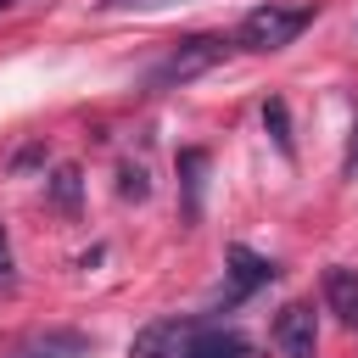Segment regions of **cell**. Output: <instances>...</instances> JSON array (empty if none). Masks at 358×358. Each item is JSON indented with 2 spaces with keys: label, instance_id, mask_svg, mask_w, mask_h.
Instances as JSON below:
<instances>
[{
  "label": "cell",
  "instance_id": "1",
  "mask_svg": "<svg viewBox=\"0 0 358 358\" xmlns=\"http://www.w3.org/2000/svg\"><path fill=\"white\" fill-rule=\"evenodd\" d=\"M129 358H257V347L213 319H157L129 341Z\"/></svg>",
  "mask_w": 358,
  "mask_h": 358
},
{
  "label": "cell",
  "instance_id": "2",
  "mask_svg": "<svg viewBox=\"0 0 358 358\" xmlns=\"http://www.w3.org/2000/svg\"><path fill=\"white\" fill-rule=\"evenodd\" d=\"M302 28H313V6H274V0H268V6H252V11L241 17L235 45L268 56V50H285Z\"/></svg>",
  "mask_w": 358,
  "mask_h": 358
},
{
  "label": "cell",
  "instance_id": "3",
  "mask_svg": "<svg viewBox=\"0 0 358 358\" xmlns=\"http://www.w3.org/2000/svg\"><path fill=\"white\" fill-rule=\"evenodd\" d=\"M235 50V39H224V34H190V39H179L151 73H145V84L151 90H173V84H190V78H201V73H213L224 56Z\"/></svg>",
  "mask_w": 358,
  "mask_h": 358
},
{
  "label": "cell",
  "instance_id": "4",
  "mask_svg": "<svg viewBox=\"0 0 358 358\" xmlns=\"http://www.w3.org/2000/svg\"><path fill=\"white\" fill-rule=\"evenodd\" d=\"M224 263H229V285H224V296H218V308H224V313H229V308H241L252 291H263V285L280 274L263 252H252V246H241V241L224 252Z\"/></svg>",
  "mask_w": 358,
  "mask_h": 358
},
{
  "label": "cell",
  "instance_id": "5",
  "mask_svg": "<svg viewBox=\"0 0 358 358\" xmlns=\"http://www.w3.org/2000/svg\"><path fill=\"white\" fill-rule=\"evenodd\" d=\"M268 341L280 358H319V324H313V308L308 302H285L268 324Z\"/></svg>",
  "mask_w": 358,
  "mask_h": 358
},
{
  "label": "cell",
  "instance_id": "6",
  "mask_svg": "<svg viewBox=\"0 0 358 358\" xmlns=\"http://www.w3.org/2000/svg\"><path fill=\"white\" fill-rule=\"evenodd\" d=\"M95 352V336L90 330H73V324H50V330H34L22 336L6 358H90Z\"/></svg>",
  "mask_w": 358,
  "mask_h": 358
},
{
  "label": "cell",
  "instance_id": "7",
  "mask_svg": "<svg viewBox=\"0 0 358 358\" xmlns=\"http://www.w3.org/2000/svg\"><path fill=\"white\" fill-rule=\"evenodd\" d=\"M324 308H330L347 330H358V268H347V263L324 268Z\"/></svg>",
  "mask_w": 358,
  "mask_h": 358
},
{
  "label": "cell",
  "instance_id": "8",
  "mask_svg": "<svg viewBox=\"0 0 358 358\" xmlns=\"http://www.w3.org/2000/svg\"><path fill=\"white\" fill-rule=\"evenodd\" d=\"M201 173H207V151H201V145L179 151V185H185V213H190V218L201 213Z\"/></svg>",
  "mask_w": 358,
  "mask_h": 358
},
{
  "label": "cell",
  "instance_id": "9",
  "mask_svg": "<svg viewBox=\"0 0 358 358\" xmlns=\"http://www.w3.org/2000/svg\"><path fill=\"white\" fill-rule=\"evenodd\" d=\"M45 196H50V207H62V213H78V201H84V173H78L73 162H62V168L50 173Z\"/></svg>",
  "mask_w": 358,
  "mask_h": 358
},
{
  "label": "cell",
  "instance_id": "10",
  "mask_svg": "<svg viewBox=\"0 0 358 358\" xmlns=\"http://www.w3.org/2000/svg\"><path fill=\"white\" fill-rule=\"evenodd\" d=\"M263 129H268V140L280 145V157H296V140H291V112H285V101H280V95H268V101H263Z\"/></svg>",
  "mask_w": 358,
  "mask_h": 358
},
{
  "label": "cell",
  "instance_id": "11",
  "mask_svg": "<svg viewBox=\"0 0 358 358\" xmlns=\"http://www.w3.org/2000/svg\"><path fill=\"white\" fill-rule=\"evenodd\" d=\"M117 196H123V201H145V196H151V179H145L140 162H123V168H117Z\"/></svg>",
  "mask_w": 358,
  "mask_h": 358
},
{
  "label": "cell",
  "instance_id": "12",
  "mask_svg": "<svg viewBox=\"0 0 358 358\" xmlns=\"http://www.w3.org/2000/svg\"><path fill=\"white\" fill-rule=\"evenodd\" d=\"M17 285V257H11V241H6V224H0V291Z\"/></svg>",
  "mask_w": 358,
  "mask_h": 358
},
{
  "label": "cell",
  "instance_id": "13",
  "mask_svg": "<svg viewBox=\"0 0 358 358\" xmlns=\"http://www.w3.org/2000/svg\"><path fill=\"white\" fill-rule=\"evenodd\" d=\"M341 173H358V112H352V140H347V157H341Z\"/></svg>",
  "mask_w": 358,
  "mask_h": 358
},
{
  "label": "cell",
  "instance_id": "14",
  "mask_svg": "<svg viewBox=\"0 0 358 358\" xmlns=\"http://www.w3.org/2000/svg\"><path fill=\"white\" fill-rule=\"evenodd\" d=\"M39 157H45V151H39V145H22V151H17V157H11V168H34V162H39Z\"/></svg>",
  "mask_w": 358,
  "mask_h": 358
},
{
  "label": "cell",
  "instance_id": "15",
  "mask_svg": "<svg viewBox=\"0 0 358 358\" xmlns=\"http://www.w3.org/2000/svg\"><path fill=\"white\" fill-rule=\"evenodd\" d=\"M101 6H162V0H101Z\"/></svg>",
  "mask_w": 358,
  "mask_h": 358
},
{
  "label": "cell",
  "instance_id": "16",
  "mask_svg": "<svg viewBox=\"0 0 358 358\" xmlns=\"http://www.w3.org/2000/svg\"><path fill=\"white\" fill-rule=\"evenodd\" d=\"M6 6H11V0H0V11H6Z\"/></svg>",
  "mask_w": 358,
  "mask_h": 358
}]
</instances>
